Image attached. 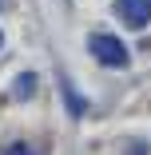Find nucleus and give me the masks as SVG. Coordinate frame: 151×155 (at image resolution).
Masks as SVG:
<instances>
[{"label":"nucleus","mask_w":151,"mask_h":155,"mask_svg":"<svg viewBox=\"0 0 151 155\" xmlns=\"http://www.w3.org/2000/svg\"><path fill=\"white\" fill-rule=\"evenodd\" d=\"M87 52H92L103 68H127V48H123V40H115L111 32H96V36H87Z\"/></svg>","instance_id":"nucleus-1"},{"label":"nucleus","mask_w":151,"mask_h":155,"mask_svg":"<svg viewBox=\"0 0 151 155\" xmlns=\"http://www.w3.org/2000/svg\"><path fill=\"white\" fill-rule=\"evenodd\" d=\"M115 16L127 28H147L151 20V0H115Z\"/></svg>","instance_id":"nucleus-2"},{"label":"nucleus","mask_w":151,"mask_h":155,"mask_svg":"<svg viewBox=\"0 0 151 155\" xmlns=\"http://www.w3.org/2000/svg\"><path fill=\"white\" fill-rule=\"evenodd\" d=\"M60 91H64V104H68V115H76V119H80V115H87V100L80 96L76 87H72V80H68V76H60Z\"/></svg>","instance_id":"nucleus-3"},{"label":"nucleus","mask_w":151,"mask_h":155,"mask_svg":"<svg viewBox=\"0 0 151 155\" xmlns=\"http://www.w3.org/2000/svg\"><path fill=\"white\" fill-rule=\"evenodd\" d=\"M36 91V76L32 72H24V76H16V84H12V96L16 100H24V96H32Z\"/></svg>","instance_id":"nucleus-4"},{"label":"nucleus","mask_w":151,"mask_h":155,"mask_svg":"<svg viewBox=\"0 0 151 155\" xmlns=\"http://www.w3.org/2000/svg\"><path fill=\"white\" fill-rule=\"evenodd\" d=\"M0 155H36V151L28 147V143H8L4 151H0Z\"/></svg>","instance_id":"nucleus-5"},{"label":"nucleus","mask_w":151,"mask_h":155,"mask_svg":"<svg viewBox=\"0 0 151 155\" xmlns=\"http://www.w3.org/2000/svg\"><path fill=\"white\" fill-rule=\"evenodd\" d=\"M0 44H4V36H0Z\"/></svg>","instance_id":"nucleus-6"}]
</instances>
